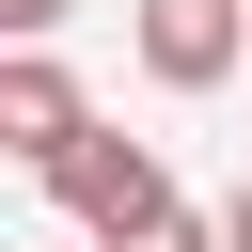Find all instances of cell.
Segmentation results:
<instances>
[{
	"mask_svg": "<svg viewBox=\"0 0 252 252\" xmlns=\"http://www.w3.org/2000/svg\"><path fill=\"white\" fill-rule=\"evenodd\" d=\"M47 205H63V220H94V236L126 252V236H158V220H173V173H158V142L94 126V142H63V158H47Z\"/></svg>",
	"mask_w": 252,
	"mask_h": 252,
	"instance_id": "obj_1",
	"label": "cell"
},
{
	"mask_svg": "<svg viewBox=\"0 0 252 252\" xmlns=\"http://www.w3.org/2000/svg\"><path fill=\"white\" fill-rule=\"evenodd\" d=\"M142 63H158L173 94L236 79V63H252V0H142Z\"/></svg>",
	"mask_w": 252,
	"mask_h": 252,
	"instance_id": "obj_2",
	"label": "cell"
},
{
	"mask_svg": "<svg viewBox=\"0 0 252 252\" xmlns=\"http://www.w3.org/2000/svg\"><path fill=\"white\" fill-rule=\"evenodd\" d=\"M63 142H94V110H79V79H63L47 47H16V63H0V158H32V173H47Z\"/></svg>",
	"mask_w": 252,
	"mask_h": 252,
	"instance_id": "obj_3",
	"label": "cell"
},
{
	"mask_svg": "<svg viewBox=\"0 0 252 252\" xmlns=\"http://www.w3.org/2000/svg\"><path fill=\"white\" fill-rule=\"evenodd\" d=\"M0 32H16V47H47V32H63V0H0Z\"/></svg>",
	"mask_w": 252,
	"mask_h": 252,
	"instance_id": "obj_4",
	"label": "cell"
},
{
	"mask_svg": "<svg viewBox=\"0 0 252 252\" xmlns=\"http://www.w3.org/2000/svg\"><path fill=\"white\" fill-rule=\"evenodd\" d=\"M126 252H220V236H205V220H158V236H126Z\"/></svg>",
	"mask_w": 252,
	"mask_h": 252,
	"instance_id": "obj_5",
	"label": "cell"
},
{
	"mask_svg": "<svg viewBox=\"0 0 252 252\" xmlns=\"http://www.w3.org/2000/svg\"><path fill=\"white\" fill-rule=\"evenodd\" d=\"M220 252H252V189H236V205H220Z\"/></svg>",
	"mask_w": 252,
	"mask_h": 252,
	"instance_id": "obj_6",
	"label": "cell"
}]
</instances>
